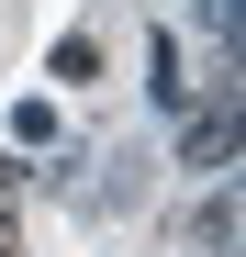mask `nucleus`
<instances>
[{"label": "nucleus", "mask_w": 246, "mask_h": 257, "mask_svg": "<svg viewBox=\"0 0 246 257\" xmlns=\"http://www.w3.org/2000/svg\"><path fill=\"white\" fill-rule=\"evenodd\" d=\"M0 257H23V246H12V212H0Z\"/></svg>", "instance_id": "nucleus-3"}, {"label": "nucleus", "mask_w": 246, "mask_h": 257, "mask_svg": "<svg viewBox=\"0 0 246 257\" xmlns=\"http://www.w3.org/2000/svg\"><path fill=\"white\" fill-rule=\"evenodd\" d=\"M179 157H190V168H224V157H235V90H213V112L190 123V146H179Z\"/></svg>", "instance_id": "nucleus-1"}, {"label": "nucleus", "mask_w": 246, "mask_h": 257, "mask_svg": "<svg viewBox=\"0 0 246 257\" xmlns=\"http://www.w3.org/2000/svg\"><path fill=\"white\" fill-rule=\"evenodd\" d=\"M12 179H23V168H12V157H0V201H12Z\"/></svg>", "instance_id": "nucleus-2"}]
</instances>
